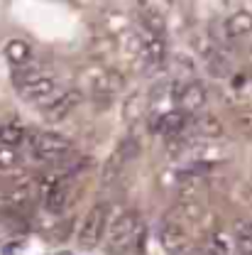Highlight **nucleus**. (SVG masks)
I'll return each instance as SVG.
<instances>
[{"label": "nucleus", "mask_w": 252, "mask_h": 255, "mask_svg": "<svg viewBox=\"0 0 252 255\" xmlns=\"http://www.w3.org/2000/svg\"><path fill=\"white\" fill-rule=\"evenodd\" d=\"M223 30H225V34L230 39H248V37H252V12H248V10L233 12L225 20Z\"/></svg>", "instance_id": "nucleus-13"}, {"label": "nucleus", "mask_w": 252, "mask_h": 255, "mask_svg": "<svg viewBox=\"0 0 252 255\" xmlns=\"http://www.w3.org/2000/svg\"><path fill=\"white\" fill-rule=\"evenodd\" d=\"M84 79H86V86L91 89V94H93L95 98L115 96L118 94V89H120V79H118L113 71L100 69V66H91V69H86Z\"/></svg>", "instance_id": "nucleus-11"}, {"label": "nucleus", "mask_w": 252, "mask_h": 255, "mask_svg": "<svg viewBox=\"0 0 252 255\" xmlns=\"http://www.w3.org/2000/svg\"><path fill=\"white\" fill-rule=\"evenodd\" d=\"M189 118L191 116L184 111H164L152 121V130L164 140H186Z\"/></svg>", "instance_id": "nucleus-8"}, {"label": "nucleus", "mask_w": 252, "mask_h": 255, "mask_svg": "<svg viewBox=\"0 0 252 255\" xmlns=\"http://www.w3.org/2000/svg\"><path fill=\"white\" fill-rule=\"evenodd\" d=\"M34 182L27 172H7V177L0 179V206L7 211H25L32 201Z\"/></svg>", "instance_id": "nucleus-3"}, {"label": "nucleus", "mask_w": 252, "mask_h": 255, "mask_svg": "<svg viewBox=\"0 0 252 255\" xmlns=\"http://www.w3.org/2000/svg\"><path fill=\"white\" fill-rule=\"evenodd\" d=\"M159 243L169 255H186L189 251V233L184 226L164 219L162 228H159Z\"/></svg>", "instance_id": "nucleus-12"}, {"label": "nucleus", "mask_w": 252, "mask_h": 255, "mask_svg": "<svg viewBox=\"0 0 252 255\" xmlns=\"http://www.w3.org/2000/svg\"><path fill=\"white\" fill-rule=\"evenodd\" d=\"M186 135L189 140H221L225 135V126L216 113H196L189 118Z\"/></svg>", "instance_id": "nucleus-9"}, {"label": "nucleus", "mask_w": 252, "mask_h": 255, "mask_svg": "<svg viewBox=\"0 0 252 255\" xmlns=\"http://www.w3.org/2000/svg\"><path fill=\"white\" fill-rule=\"evenodd\" d=\"M81 98L84 96H81L79 89H59L44 106H39L44 121L47 123H62V121H66L81 106Z\"/></svg>", "instance_id": "nucleus-5"}, {"label": "nucleus", "mask_w": 252, "mask_h": 255, "mask_svg": "<svg viewBox=\"0 0 252 255\" xmlns=\"http://www.w3.org/2000/svg\"><path fill=\"white\" fill-rule=\"evenodd\" d=\"M20 167V152L15 147H5L0 145V174H7V172H15Z\"/></svg>", "instance_id": "nucleus-18"}, {"label": "nucleus", "mask_w": 252, "mask_h": 255, "mask_svg": "<svg viewBox=\"0 0 252 255\" xmlns=\"http://www.w3.org/2000/svg\"><path fill=\"white\" fill-rule=\"evenodd\" d=\"M140 59L147 64L150 69H162L167 64L169 57V47H167V37L162 34H150V32H142L140 34Z\"/></svg>", "instance_id": "nucleus-10"}, {"label": "nucleus", "mask_w": 252, "mask_h": 255, "mask_svg": "<svg viewBox=\"0 0 252 255\" xmlns=\"http://www.w3.org/2000/svg\"><path fill=\"white\" fill-rule=\"evenodd\" d=\"M235 246L240 255H252V221L235 223Z\"/></svg>", "instance_id": "nucleus-17"}, {"label": "nucleus", "mask_w": 252, "mask_h": 255, "mask_svg": "<svg viewBox=\"0 0 252 255\" xmlns=\"http://www.w3.org/2000/svg\"><path fill=\"white\" fill-rule=\"evenodd\" d=\"M42 199H44V209H47L49 214H62L64 209L69 206V187H66V184L54 187V189L44 191Z\"/></svg>", "instance_id": "nucleus-16"}, {"label": "nucleus", "mask_w": 252, "mask_h": 255, "mask_svg": "<svg viewBox=\"0 0 252 255\" xmlns=\"http://www.w3.org/2000/svg\"><path fill=\"white\" fill-rule=\"evenodd\" d=\"M235 126H238V130H240L245 137H250L252 140V108L238 111V116H235Z\"/></svg>", "instance_id": "nucleus-20"}, {"label": "nucleus", "mask_w": 252, "mask_h": 255, "mask_svg": "<svg viewBox=\"0 0 252 255\" xmlns=\"http://www.w3.org/2000/svg\"><path fill=\"white\" fill-rule=\"evenodd\" d=\"M15 89L17 94L22 96L27 103H37V106H44L52 96L59 91V81H57V74L49 71V69H42V66H22V69H15Z\"/></svg>", "instance_id": "nucleus-1"}, {"label": "nucleus", "mask_w": 252, "mask_h": 255, "mask_svg": "<svg viewBox=\"0 0 252 255\" xmlns=\"http://www.w3.org/2000/svg\"><path fill=\"white\" fill-rule=\"evenodd\" d=\"M108 216H110V206L108 204H95L88 209L86 219L81 223V231H79V238L86 248H93L98 246L103 238H105V228H108Z\"/></svg>", "instance_id": "nucleus-6"}, {"label": "nucleus", "mask_w": 252, "mask_h": 255, "mask_svg": "<svg viewBox=\"0 0 252 255\" xmlns=\"http://www.w3.org/2000/svg\"><path fill=\"white\" fill-rule=\"evenodd\" d=\"M27 128L22 126V123H2L0 126V145H5V147H20V145H25L27 142Z\"/></svg>", "instance_id": "nucleus-15"}, {"label": "nucleus", "mask_w": 252, "mask_h": 255, "mask_svg": "<svg viewBox=\"0 0 252 255\" xmlns=\"http://www.w3.org/2000/svg\"><path fill=\"white\" fill-rule=\"evenodd\" d=\"M208 253L211 255H230V236L225 231H216L208 241Z\"/></svg>", "instance_id": "nucleus-19"}, {"label": "nucleus", "mask_w": 252, "mask_h": 255, "mask_svg": "<svg viewBox=\"0 0 252 255\" xmlns=\"http://www.w3.org/2000/svg\"><path fill=\"white\" fill-rule=\"evenodd\" d=\"M30 142L32 157H37L39 162H49V164H59L74 152V145L69 137H64L59 132H32V137H27Z\"/></svg>", "instance_id": "nucleus-4"}, {"label": "nucleus", "mask_w": 252, "mask_h": 255, "mask_svg": "<svg viewBox=\"0 0 252 255\" xmlns=\"http://www.w3.org/2000/svg\"><path fill=\"white\" fill-rule=\"evenodd\" d=\"M142 241V221L135 211L127 209H110L108 228H105V243L113 253H125L132 246H140Z\"/></svg>", "instance_id": "nucleus-2"}, {"label": "nucleus", "mask_w": 252, "mask_h": 255, "mask_svg": "<svg viewBox=\"0 0 252 255\" xmlns=\"http://www.w3.org/2000/svg\"><path fill=\"white\" fill-rule=\"evenodd\" d=\"M174 101H176L179 111H184L189 116H196L208 103V91H206V86L201 81L189 79V81L174 84Z\"/></svg>", "instance_id": "nucleus-7"}, {"label": "nucleus", "mask_w": 252, "mask_h": 255, "mask_svg": "<svg viewBox=\"0 0 252 255\" xmlns=\"http://www.w3.org/2000/svg\"><path fill=\"white\" fill-rule=\"evenodd\" d=\"M5 57L15 69H22L32 59V47L25 39H7L5 42Z\"/></svg>", "instance_id": "nucleus-14"}]
</instances>
